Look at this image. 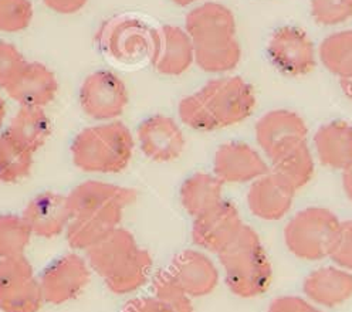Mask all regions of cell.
Returning <instances> with one entry per match:
<instances>
[{"label":"cell","instance_id":"1","mask_svg":"<svg viewBox=\"0 0 352 312\" xmlns=\"http://www.w3.org/2000/svg\"><path fill=\"white\" fill-rule=\"evenodd\" d=\"M252 85L241 77L216 78L181 100L182 122L196 131H216L248 120L256 108Z\"/></svg>","mask_w":352,"mask_h":312},{"label":"cell","instance_id":"2","mask_svg":"<svg viewBox=\"0 0 352 312\" xmlns=\"http://www.w3.org/2000/svg\"><path fill=\"white\" fill-rule=\"evenodd\" d=\"M85 252L90 269L114 294L137 291L151 274V254L141 249L135 237L125 229H114Z\"/></svg>","mask_w":352,"mask_h":312},{"label":"cell","instance_id":"3","mask_svg":"<svg viewBox=\"0 0 352 312\" xmlns=\"http://www.w3.org/2000/svg\"><path fill=\"white\" fill-rule=\"evenodd\" d=\"M230 291L241 298L261 296L272 282V264L258 234L243 225L237 236L217 253Z\"/></svg>","mask_w":352,"mask_h":312},{"label":"cell","instance_id":"4","mask_svg":"<svg viewBox=\"0 0 352 312\" xmlns=\"http://www.w3.org/2000/svg\"><path fill=\"white\" fill-rule=\"evenodd\" d=\"M134 155V138L122 122L82 129L72 145L74 165L90 173H118Z\"/></svg>","mask_w":352,"mask_h":312},{"label":"cell","instance_id":"5","mask_svg":"<svg viewBox=\"0 0 352 312\" xmlns=\"http://www.w3.org/2000/svg\"><path fill=\"white\" fill-rule=\"evenodd\" d=\"M338 217L324 208L298 212L284 227V241L289 252L307 261L329 257L340 229Z\"/></svg>","mask_w":352,"mask_h":312},{"label":"cell","instance_id":"6","mask_svg":"<svg viewBox=\"0 0 352 312\" xmlns=\"http://www.w3.org/2000/svg\"><path fill=\"white\" fill-rule=\"evenodd\" d=\"M98 44L109 58L124 64H135L151 57L153 29L142 19L117 16L101 26Z\"/></svg>","mask_w":352,"mask_h":312},{"label":"cell","instance_id":"7","mask_svg":"<svg viewBox=\"0 0 352 312\" xmlns=\"http://www.w3.org/2000/svg\"><path fill=\"white\" fill-rule=\"evenodd\" d=\"M137 197L135 189L88 181L70 192L67 205L72 219L105 217L121 223L124 209L134 203Z\"/></svg>","mask_w":352,"mask_h":312},{"label":"cell","instance_id":"8","mask_svg":"<svg viewBox=\"0 0 352 312\" xmlns=\"http://www.w3.org/2000/svg\"><path fill=\"white\" fill-rule=\"evenodd\" d=\"M43 302L38 280L25 256L0 258V311L38 312Z\"/></svg>","mask_w":352,"mask_h":312},{"label":"cell","instance_id":"9","mask_svg":"<svg viewBox=\"0 0 352 312\" xmlns=\"http://www.w3.org/2000/svg\"><path fill=\"white\" fill-rule=\"evenodd\" d=\"M80 105L93 120L113 121L124 113L128 105L126 87L111 71H96L81 84Z\"/></svg>","mask_w":352,"mask_h":312},{"label":"cell","instance_id":"10","mask_svg":"<svg viewBox=\"0 0 352 312\" xmlns=\"http://www.w3.org/2000/svg\"><path fill=\"white\" fill-rule=\"evenodd\" d=\"M90 265L77 254H65L52 263L41 274L38 284L43 301L61 305L82 293L90 282Z\"/></svg>","mask_w":352,"mask_h":312},{"label":"cell","instance_id":"11","mask_svg":"<svg viewBox=\"0 0 352 312\" xmlns=\"http://www.w3.org/2000/svg\"><path fill=\"white\" fill-rule=\"evenodd\" d=\"M267 54L276 69L281 73L301 77L316 69L314 44L302 30L297 27H280L267 43Z\"/></svg>","mask_w":352,"mask_h":312},{"label":"cell","instance_id":"12","mask_svg":"<svg viewBox=\"0 0 352 312\" xmlns=\"http://www.w3.org/2000/svg\"><path fill=\"white\" fill-rule=\"evenodd\" d=\"M149 60L153 69L162 76H182L195 61L192 38L178 26L166 25L153 29V44Z\"/></svg>","mask_w":352,"mask_h":312},{"label":"cell","instance_id":"13","mask_svg":"<svg viewBox=\"0 0 352 312\" xmlns=\"http://www.w3.org/2000/svg\"><path fill=\"white\" fill-rule=\"evenodd\" d=\"M243 227L234 205L222 200L219 205L195 217L192 240L208 252L220 253Z\"/></svg>","mask_w":352,"mask_h":312},{"label":"cell","instance_id":"14","mask_svg":"<svg viewBox=\"0 0 352 312\" xmlns=\"http://www.w3.org/2000/svg\"><path fill=\"white\" fill-rule=\"evenodd\" d=\"M254 131L258 146L270 161L287 148L305 141L308 133L304 120L289 109H274L264 114Z\"/></svg>","mask_w":352,"mask_h":312},{"label":"cell","instance_id":"15","mask_svg":"<svg viewBox=\"0 0 352 312\" xmlns=\"http://www.w3.org/2000/svg\"><path fill=\"white\" fill-rule=\"evenodd\" d=\"M138 142L146 158L153 162L178 159L185 149L184 132L172 118L153 115L138 126Z\"/></svg>","mask_w":352,"mask_h":312},{"label":"cell","instance_id":"16","mask_svg":"<svg viewBox=\"0 0 352 312\" xmlns=\"http://www.w3.org/2000/svg\"><path fill=\"white\" fill-rule=\"evenodd\" d=\"M213 170L220 182L245 183L266 175L267 164L250 145L229 142L216 151Z\"/></svg>","mask_w":352,"mask_h":312},{"label":"cell","instance_id":"17","mask_svg":"<svg viewBox=\"0 0 352 312\" xmlns=\"http://www.w3.org/2000/svg\"><path fill=\"white\" fill-rule=\"evenodd\" d=\"M8 96L21 107H40L50 104L58 93L54 73L40 63H28L5 87Z\"/></svg>","mask_w":352,"mask_h":312},{"label":"cell","instance_id":"18","mask_svg":"<svg viewBox=\"0 0 352 312\" xmlns=\"http://www.w3.org/2000/svg\"><path fill=\"white\" fill-rule=\"evenodd\" d=\"M296 189L274 172H267L252 185L248 193L250 212L261 220H280L293 206Z\"/></svg>","mask_w":352,"mask_h":312},{"label":"cell","instance_id":"19","mask_svg":"<svg viewBox=\"0 0 352 312\" xmlns=\"http://www.w3.org/2000/svg\"><path fill=\"white\" fill-rule=\"evenodd\" d=\"M168 271L189 297L210 294L219 281V273L213 261L196 250H184L176 254Z\"/></svg>","mask_w":352,"mask_h":312},{"label":"cell","instance_id":"20","mask_svg":"<svg viewBox=\"0 0 352 312\" xmlns=\"http://www.w3.org/2000/svg\"><path fill=\"white\" fill-rule=\"evenodd\" d=\"M21 217L28 223L32 234L44 238L56 237L67 229L72 221L67 196L43 192L30 200Z\"/></svg>","mask_w":352,"mask_h":312},{"label":"cell","instance_id":"21","mask_svg":"<svg viewBox=\"0 0 352 312\" xmlns=\"http://www.w3.org/2000/svg\"><path fill=\"white\" fill-rule=\"evenodd\" d=\"M185 32L192 38L193 46L236 37L234 14L220 3H205L188 13Z\"/></svg>","mask_w":352,"mask_h":312},{"label":"cell","instance_id":"22","mask_svg":"<svg viewBox=\"0 0 352 312\" xmlns=\"http://www.w3.org/2000/svg\"><path fill=\"white\" fill-rule=\"evenodd\" d=\"M302 289L313 302L337 307L352 297V276L337 267H321L305 278Z\"/></svg>","mask_w":352,"mask_h":312},{"label":"cell","instance_id":"23","mask_svg":"<svg viewBox=\"0 0 352 312\" xmlns=\"http://www.w3.org/2000/svg\"><path fill=\"white\" fill-rule=\"evenodd\" d=\"M320 162L331 169H346L352 165V125L333 121L322 125L314 135Z\"/></svg>","mask_w":352,"mask_h":312},{"label":"cell","instance_id":"24","mask_svg":"<svg viewBox=\"0 0 352 312\" xmlns=\"http://www.w3.org/2000/svg\"><path fill=\"white\" fill-rule=\"evenodd\" d=\"M50 120L40 107H21L13 117L8 135L32 153L37 152L50 137Z\"/></svg>","mask_w":352,"mask_h":312},{"label":"cell","instance_id":"25","mask_svg":"<svg viewBox=\"0 0 352 312\" xmlns=\"http://www.w3.org/2000/svg\"><path fill=\"white\" fill-rule=\"evenodd\" d=\"M223 200V182L205 172L189 176L181 188V203L186 213L201 216Z\"/></svg>","mask_w":352,"mask_h":312},{"label":"cell","instance_id":"26","mask_svg":"<svg viewBox=\"0 0 352 312\" xmlns=\"http://www.w3.org/2000/svg\"><path fill=\"white\" fill-rule=\"evenodd\" d=\"M273 172L287 181L296 190L313 179L314 159L305 141H301L272 159Z\"/></svg>","mask_w":352,"mask_h":312},{"label":"cell","instance_id":"27","mask_svg":"<svg viewBox=\"0 0 352 312\" xmlns=\"http://www.w3.org/2000/svg\"><path fill=\"white\" fill-rule=\"evenodd\" d=\"M195 47V61L206 73H228L239 64L241 57L240 44L236 37Z\"/></svg>","mask_w":352,"mask_h":312},{"label":"cell","instance_id":"28","mask_svg":"<svg viewBox=\"0 0 352 312\" xmlns=\"http://www.w3.org/2000/svg\"><path fill=\"white\" fill-rule=\"evenodd\" d=\"M320 58L325 69L340 80L352 77V30L325 37L320 46Z\"/></svg>","mask_w":352,"mask_h":312},{"label":"cell","instance_id":"29","mask_svg":"<svg viewBox=\"0 0 352 312\" xmlns=\"http://www.w3.org/2000/svg\"><path fill=\"white\" fill-rule=\"evenodd\" d=\"M33 153L13 141L8 133L0 135V182L14 183L32 172Z\"/></svg>","mask_w":352,"mask_h":312},{"label":"cell","instance_id":"30","mask_svg":"<svg viewBox=\"0 0 352 312\" xmlns=\"http://www.w3.org/2000/svg\"><path fill=\"white\" fill-rule=\"evenodd\" d=\"M30 237L32 232L23 217L0 214V258L23 254Z\"/></svg>","mask_w":352,"mask_h":312},{"label":"cell","instance_id":"31","mask_svg":"<svg viewBox=\"0 0 352 312\" xmlns=\"http://www.w3.org/2000/svg\"><path fill=\"white\" fill-rule=\"evenodd\" d=\"M152 289L153 297L164 302L172 312H193L190 297L176 282L168 269L155 274L152 281Z\"/></svg>","mask_w":352,"mask_h":312},{"label":"cell","instance_id":"32","mask_svg":"<svg viewBox=\"0 0 352 312\" xmlns=\"http://www.w3.org/2000/svg\"><path fill=\"white\" fill-rule=\"evenodd\" d=\"M33 16L30 0H0V32H23L30 26Z\"/></svg>","mask_w":352,"mask_h":312},{"label":"cell","instance_id":"33","mask_svg":"<svg viewBox=\"0 0 352 312\" xmlns=\"http://www.w3.org/2000/svg\"><path fill=\"white\" fill-rule=\"evenodd\" d=\"M311 16L321 26H336L352 19V0H311Z\"/></svg>","mask_w":352,"mask_h":312},{"label":"cell","instance_id":"34","mask_svg":"<svg viewBox=\"0 0 352 312\" xmlns=\"http://www.w3.org/2000/svg\"><path fill=\"white\" fill-rule=\"evenodd\" d=\"M26 64L25 57L10 43L0 41V87L5 88Z\"/></svg>","mask_w":352,"mask_h":312},{"label":"cell","instance_id":"35","mask_svg":"<svg viewBox=\"0 0 352 312\" xmlns=\"http://www.w3.org/2000/svg\"><path fill=\"white\" fill-rule=\"evenodd\" d=\"M329 257L341 269L352 270V220L340 223L338 234Z\"/></svg>","mask_w":352,"mask_h":312},{"label":"cell","instance_id":"36","mask_svg":"<svg viewBox=\"0 0 352 312\" xmlns=\"http://www.w3.org/2000/svg\"><path fill=\"white\" fill-rule=\"evenodd\" d=\"M267 312H322L300 297H280L272 301Z\"/></svg>","mask_w":352,"mask_h":312},{"label":"cell","instance_id":"37","mask_svg":"<svg viewBox=\"0 0 352 312\" xmlns=\"http://www.w3.org/2000/svg\"><path fill=\"white\" fill-rule=\"evenodd\" d=\"M122 312H172L164 302L155 297L134 298L125 304Z\"/></svg>","mask_w":352,"mask_h":312},{"label":"cell","instance_id":"38","mask_svg":"<svg viewBox=\"0 0 352 312\" xmlns=\"http://www.w3.org/2000/svg\"><path fill=\"white\" fill-rule=\"evenodd\" d=\"M49 9L60 14H73L80 12L88 0H41Z\"/></svg>","mask_w":352,"mask_h":312},{"label":"cell","instance_id":"39","mask_svg":"<svg viewBox=\"0 0 352 312\" xmlns=\"http://www.w3.org/2000/svg\"><path fill=\"white\" fill-rule=\"evenodd\" d=\"M342 186L345 190V194L348 196V199L352 202V165L348 166L346 169H344V175H342Z\"/></svg>","mask_w":352,"mask_h":312},{"label":"cell","instance_id":"40","mask_svg":"<svg viewBox=\"0 0 352 312\" xmlns=\"http://www.w3.org/2000/svg\"><path fill=\"white\" fill-rule=\"evenodd\" d=\"M340 84H341V90L342 93L352 101V77L349 78H342L340 80Z\"/></svg>","mask_w":352,"mask_h":312},{"label":"cell","instance_id":"41","mask_svg":"<svg viewBox=\"0 0 352 312\" xmlns=\"http://www.w3.org/2000/svg\"><path fill=\"white\" fill-rule=\"evenodd\" d=\"M5 117H6V107H5L3 98L0 97V126H2V124L5 121Z\"/></svg>","mask_w":352,"mask_h":312},{"label":"cell","instance_id":"42","mask_svg":"<svg viewBox=\"0 0 352 312\" xmlns=\"http://www.w3.org/2000/svg\"><path fill=\"white\" fill-rule=\"evenodd\" d=\"M172 2H173L175 5H178V6L185 8V6H189V5L195 3V2H197V0H172Z\"/></svg>","mask_w":352,"mask_h":312}]
</instances>
